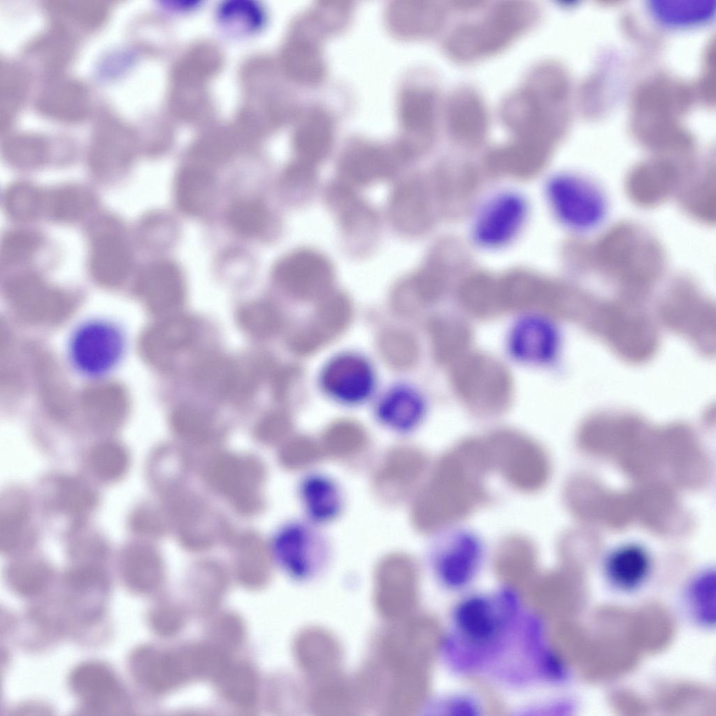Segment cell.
Here are the masks:
<instances>
[{"instance_id":"14","label":"cell","mask_w":716,"mask_h":716,"mask_svg":"<svg viewBox=\"0 0 716 716\" xmlns=\"http://www.w3.org/2000/svg\"><path fill=\"white\" fill-rule=\"evenodd\" d=\"M501 608L490 598L472 596L458 604L454 621L459 632L468 641L475 645L491 642L502 631L510 610Z\"/></svg>"},{"instance_id":"4","label":"cell","mask_w":716,"mask_h":716,"mask_svg":"<svg viewBox=\"0 0 716 716\" xmlns=\"http://www.w3.org/2000/svg\"><path fill=\"white\" fill-rule=\"evenodd\" d=\"M126 348V336L117 324L107 319L94 318L83 322L72 331L67 356L77 373L96 378L117 366Z\"/></svg>"},{"instance_id":"3","label":"cell","mask_w":716,"mask_h":716,"mask_svg":"<svg viewBox=\"0 0 716 716\" xmlns=\"http://www.w3.org/2000/svg\"><path fill=\"white\" fill-rule=\"evenodd\" d=\"M665 323L703 353L715 351V307L694 282L678 276L665 292L659 307Z\"/></svg>"},{"instance_id":"2","label":"cell","mask_w":716,"mask_h":716,"mask_svg":"<svg viewBox=\"0 0 716 716\" xmlns=\"http://www.w3.org/2000/svg\"><path fill=\"white\" fill-rule=\"evenodd\" d=\"M592 331L619 356L631 362L647 360L657 347L658 335L652 320L629 301L601 302Z\"/></svg>"},{"instance_id":"16","label":"cell","mask_w":716,"mask_h":716,"mask_svg":"<svg viewBox=\"0 0 716 716\" xmlns=\"http://www.w3.org/2000/svg\"><path fill=\"white\" fill-rule=\"evenodd\" d=\"M652 567L647 547L636 541L616 545L607 554L605 573L609 580L622 589H633L645 580Z\"/></svg>"},{"instance_id":"1","label":"cell","mask_w":716,"mask_h":716,"mask_svg":"<svg viewBox=\"0 0 716 716\" xmlns=\"http://www.w3.org/2000/svg\"><path fill=\"white\" fill-rule=\"evenodd\" d=\"M664 248L646 229L620 222L592 243V272L630 292L650 289L665 268Z\"/></svg>"},{"instance_id":"28","label":"cell","mask_w":716,"mask_h":716,"mask_svg":"<svg viewBox=\"0 0 716 716\" xmlns=\"http://www.w3.org/2000/svg\"><path fill=\"white\" fill-rule=\"evenodd\" d=\"M714 575L708 572L698 578L691 589V598L699 620L704 624L714 622Z\"/></svg>"},{"instance_id":"13","label":"cell","mask_w":716,"mask_h":716,"mask_svg":"<svg viewBox=\"0 0 716 716\" xmlns=\"http://www.w3.org/2000/svg\"><path fill=\"white\" fill-rule=\"evenodd\" d=\"M396 151L366 142L350 145L343 154L339 171L343 182L366 185L390 178L396 169ZM400 158V157H399Z\"/></svg>"},{"instance_id":"25","label":"cell","mask_w":716,"mask_h":716,"mask_svg":"<svg viewBox=\"0 0 716 716\" xmlns=\"http://www.w3.org/2000/svg\"><path fill=\"white\" fill-rule=\"evenodd\" d=\"M238 322L249 335L267 338L276 331L278 320L273 308L264 301H255L243 306L238 313Z\"/></svg>"},{"instance_id":"23","label":"cell","mask_w":716,"mask_h":716,"mask_svg":"<svg viewBox=\"0 0 716 716\" xmlns=\"http://www.w3.org/2000/svg\"><path fill=\"white\" fill-rule=\"evenodd\" d=\"M389 214L393 224L403 233H414L423 221L422 202L417 185L403 180L394 189L389 201Z\"/></svg>"},{"instance_id":"11","label":"cell","mask_w":716,"mask_h":716,"mask_svg":"<svg viewBox=\"0 0 716 716\" xmlns=\"http://www.w3.org/2000/svg\"><path fill=\"white\" fill-rule=\"evenodd\" d=\"M278 282L289 292L308 294L324 288L333 276V266L322 254L310 249L294 250L274 268Z\"/></svg>"},{"instance_id":"21","label":"cell","mask_w":716,"mask_h":716,"mask_svg":"<svg viewBox=\"0 0 716 716\" xmlns=\"http://www.w3.org/2000/svg\"><path fill=\"white\" fill-rule=\"evenodd\" d=\"M714 181L715 173L709 167L686 173L677 194L682 208L693 219L708 223L714 220Z\"/></svg>"},{"instance_id":"24","label":"cell","mask_w":716,"mask_h":716,"mask_svg":"<svg viewBox=\"0 0 716 716\" xmlns=\"http://www.w3.org/2000/svg\"><path fill=\"white\" fill-rule=\"evenodd\" d=\"M294 45L292 64L296 76L310 83L319 81L325 72V64L317 38H301Z\"/></svg>"},{"instance_id":"26","label":"cell","mask_w":716,"mask_h":716,"mask_svg":"<svg viewBox=\"0 0 716 716\" xmlns=\"http://www.w3.org/2000/svg\"><path fill=\"white\" fill-rule=\"evenodd\" d=\"M227 217L235 231L245 236H253L264 230L267 221V213L259 201L244 199L231 205Z\"/></svg>"},{"instance_id":"18","label":"cell","mask_w":716,"mask_h":716,"mask_svg":"<svg viewBox=\"0 0 716 716\" xmlns=\"http://www.w3.org/2000/svg\"><path fill=\"white\" fill-rule=\"evenodd\" d=\"M176 203L185 213L199 216L213 206L216 194L215 181L211 173L194 166L181 169L174 182Z\"/></svg>"},{"instance_id":"22","label":"cell","mask_w":716,"mask_h":716,"mask_svg":"<svg viewBox=\"0 0 716 716\" xmlns=\"http://www.w3.org/2000/svg\"><path fill=\"white\" fill-rule=\"evenodd\" d=\"M195 334V325L190 319L178 315L170 317L154 334L152 344L157 358L164 365L171 364L190 345Z\"/></svg>"},{"instance_id":"6","label":"cell","mask_w":716,"mask_h":716,"mask_svg":"<svg viewBox=\"0 0 716 716\" xmlns=\"http://www.w3.org/2000/svg\"><path fill=\"white\" fill-rule=\"evenodd\" d=\"M485 547L481 536L466 527L438 533L428 550L430 565L439 580L450 587L466 585L480 568Z\"/></svg>"},{"instance_id":"31","label":"cell","mask_w":716,"mask_h":716,"mask_svg":"<svg viewBox=\"0 0 716 716\" xmlns=\"http://www.w3.org/2000/svg\"><path fill=\"white\" fill-rule=\"evenodd\" d=\"M53 201L54 215L60 217L76 216L87 204V197L85 192L75 190L60 192Z\"/></svg>"},{"instance_id":"5","label":"cell","mask_w":716,"mask_h":716,"mask_svg":"<svg viewBox=\"0 0 716 716\" xmlns=\"http://www.w3.org/2000/svg\"><path fill=\"white\" fill-rule=\"evenodd\" d=\"M546 196L557 218L575 230L589 229L604 218L607 199L592 180L574 173H559L547 181Z\"/></svg>"},{"instance_id":"12","label":"cell","mask_w":716,"mask_h":716,"mask_svg":"<svg viewBox=\"0 0 716 716\" xmlns=\"http://www.w3.org/2000/svg\"><path fill=\"white\" fill-rule=\"evenodd\" d=\"M426 413L425 401L420 391L406 382H397L387 388L378 397L375 416L387 429L397 434H408L422 423Z\"/></svg>"},{"instance_id":"9","label":"cell","mask_w":716,"mask_h":716,"mask_svg":"<svg viewBox=\"0 0 716 716\" xmlns=\"http://www.w3.org/2000/svg\"><path fill=\"white\" fill-rule=\"evenodd\" d=\"M526 199L514 192L492 196L481 208L473 227V236L481 247L500 248L510 243L520 232L526 221Z\"/></svg>"},{"instance_id":"19","label":"cell","mask_w":716,"mask_h":716,"mask_svg":"<svg viewBox=\"0 0 716 716\" xmlns=\"http://www.w3.org/2000/svg\"><path fill=\"white\" fill-rule=\"evenodd\" d=\"M333 134L334 124L329 113L321 108H310L296 137L297 159L315 166L329 153Z\"/></svg>"},{"instance_id":"15","label":"cell","mask_w":716,"mask_h":716,"mask_svg":"<svg viewBox=\"0 0 716 716\" xmlns=\"http://www.w3.org/2000/svg\"><path fill=\"white\" fill-rule=\"evenodd\" d=\"M325 197L347 236L361 238L373 232L376 215L351 185L343 181L331 183L327 188Z\"/></svg>"},{"instance_id":"10","label":"cell","mask_w":716,"mask_h":716,"mask_svg":"<svg viewBox=\"0 0 716 716\" xmlns=\"http://www.w3.org/2000/svg\"><path fill=\"white\" fill-rule=\"evenodd\" d=\"M688 170L668 161L642 163L627 174L626 192L639 206H658L672 195H677Z\"/></svg>"},{"instance_id":"17","label":"cell","mask_w":716,"mask_h":716,"mask_svg":"<svg viewBox=\"0 0 716 716\" xmlns=\"http://www.w3.org/2000/svg\"><path fill=\"white\" fill-rule=\"evenodd\" d=\"M300 495L307 520L317 525L334 520L343 510L341 488L325 474L312 473L306 475L301 483Z\"/></svg>"},{"instance_id":"8","label":"cell","mask_w":716,"mask_h":716,"mask_svg":"<svg viewBox=\"0 0 716 716\" xmlns=\"http://www.w3.org/2000/svg\"><path fill=\"white\" fill-rule=\"evenodd\" d=\"M281 534L280 560L292 577L300 580H313L327 567L331 550L320 525L308 520L294 522Z\"/></svg>"},{"instance_id":"7","label":"cell","mask_w":716,"mask_h":716,"mask_svg":"<svg viewBox=\"0 0 716 716\" xmlns=\"http://www.w3.org/2000/svg\"><path fill=\"white\" fill-rule=\"evenodd\" d=\"M318 381L327 397L348 407L367 402L377 387L373 364L353 351L338 352L329 358L320 370Z\"/></svg>"},{"instance_id":"30","label":"cell","mask_w":716,"mask_h":716,"mask_svg":"<svg viewBox=\"0 0 716 716\" xmlns=\"http://www.w3.org/2000/svg\"><path fill=\"white\" fill-rule=\"evenodd\" d=\"M315 180V166L299 159L291 164L283 174V182L287 187L297 189L303 193L311 192Z\"/></svg>"},{"instance_id":"29","label":"cell","mask_w":716,"mask_h":716,"mask_svg":"<svg viewBox=\"0 0 716 716\" xmlns=\"http://www.w3.org/2000/svg\"><path fill=\"white\" fill-rule=\"evenodd\" d=\"M40 195L34 188L29 185L16 186L8 194V206L12 214L20 218H29L35 215Z\"/></svg>"},{"instance_id":"27","label":"cell","mask_w":716,"mask_h":716,"mask_svg":"<svg viewBox=\"0 0 716 716\" xmlns=\"http://www.w3.org/2000/svg\"><path fill=\"white\" fill-rule=\"evenodd\" d=\"M126 248L115 236H103L95 245L92 267L96 271L120 273L128 268Z\"/></svg>"},{"instance_id":"20","label":"cell","mask_w":716,"mask_h":716,"mask_svg":"<svg viewBox=\"0 0 716 716\" xmlns=\"http://www.w3.org/2000/svg\"><path fill=\"white\" fill-rule=\"evenodd\" d=\"M144 282L152 302L159 310L175 313L182 305L185 281L174 263L163 261L154 264L146 271Z\"/></svg>"},{"instance_id":"32","label":"cell","mask_w":716,"mask_h":716,"mask_svg":"<svg viewBox=\"0 0 716 716\" xmlns=\"http://www.w3.org/2000/svg\"><path fill=\"white\" fill-rule=\"evenodd\" d=\"M7 243L6 258L18 259L27 256L34 248L36 239L27 236H15Z\"/></svg>"}]
</instances>
